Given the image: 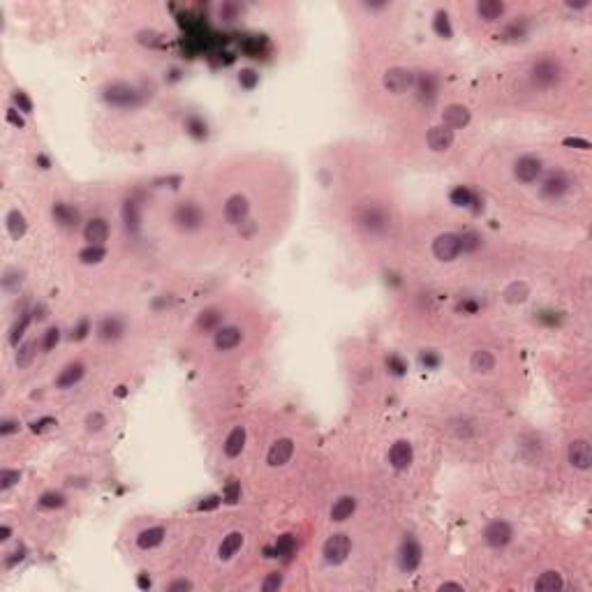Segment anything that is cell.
I'll return each instance as SVG.
<instances>
[{
	"label": "cell",
	"mask_w": 592,
	"mask_h": 592,
	"mask_svg": "<svg viewBox=\"0 0 592 592\" xmlns=\"http://www.w3.org/2000/svg\"><path fill=\"white\" fill-rule=\"evenodd\" d=\"M188 588H192L188 581H174V583H169L167 586V590H188Z\"/></svg>",
	"instance_id": "f35d334b"
},
{
	"label": "cell",
	"mask_w": 592,
	"mask_h": 592,
	"mask_svg": "<svg viewBox=\"0 0 592 592\" xmlns=\"http://www.w3.org/2000/svg\"><path fill=\"white\" fill-rule=\"evenodd\" d=\"M243 446H245V426H236L230 430V435L225 437L223 451L227 458H236V456H241Z\"/></svg>",
	"instance_id": "cb8c5ba5"
},
{
	"label": "cell",
	"mask_w": 592,
	"mask_h": 592,
	"mask_svg": "<svg viewBox=\"0 0 592 592\" xmlns=\"http://www.w3.org/2000/svg\"><path fill=\"white\" fill-rule=\"evenodd\" d=\"M511 174L521 185H535L546 174V162L539 153H523L514 160Z\"/></svg>",
	"instance_id": "8992f818"
},
{
	"label": "cell",
	"mask_w": 592,
	"mask_h": 592,
	"mask_svg": "<svg viewBox=\"0 0 592 592\" xmlns=\"http://www.w3.org/2000/svg\"><path fill=\"white\" fill-rule=\"evenodd\" d=\"M421 560H424V548L414 537H408L398 548V567L405 574H412L419 569Z\"/></svg>",
	"instance_id": "9a60e30c"
},
{
	"label": "cell",
	"mask_w": 592,
	"mask_h": 592,
	"mask_svg": "<svg viewBox=\"0 0 592 592\" xmlns=\"http://www.w3.org/2000/svg\"><path fill=\"white\" fill-rule=\"evenodd\" d=\"M470 123V112L463 105H449L442 112V125L449 130H461Z\"/></svg>",
	"instance_id": "44dd1931"
},
{
	"label": "cell",
	"mask_w": 592,
	"mask_h": 592,
	"mask_svg": "<svg viewBox=\"0 0 592 592\" xmlns=\"http://www.w3.org/2000/svg\"><path fill=\"white\" fill-rule=\"evenodd\" d=\"M562 586H564L562 574H560V572H553V569L544 572V574H541V576L535 581V588H537V590H560Z\"/></svg>",
	"instance_id": "f1b7e54d"
},
{
	"label": "cell",
	"mask_w": 592,
	"mask_h": 592,
	"mask_svg": "<svg viewBox=\"0 0 592 592\" xmlns=\"http://www.w3.org/2000/svg\"><path fill=\"white\" fill-rule=\"evenodd\" d=\"M123 333V324L118 322L116 317H107L102 324H100V338L102 341H116Z\"/></svg>",
	"instance_id": "4dcf8cb0"
},
{
	"label": "cell",
	"mask_w": 592,
	"mask_h": 592,
	"mask_svg": "<svg viewBox=\"0 0 592 592\" xmlns=\"http://www.w3.org/2000/svg\"><path fill=\"white\" fill-rule=\"evenodd\" d=\"M350 553H352V539H350V535H345V532H336V535L328 537L322 546L324 562L333 564V567L343 564L350 557Z\"/></svg>",
	"instance_id": "8fae6325"
},
{
	"label": "cell",
	"mask_w": 592,
	"mask_h": 592,
	"mask_svg": "<svg viewBox=\"0 0 592 592\" xmlns=\"http://www.w3.org/2000/svg\"><path fill=\"white\" fill-rule=\"evenodd\" d=\"M481 537H484V544L488 548L500 551V548H507L514 541V528H511V523H507L504 519H495L484 528Z\"/></svg>",
	"instance_id": "7c38bea8"
},
{
	"label": "cell",
	"mask_w": 592,
	"mask_h": 592,
	"mask_svg": "<svg viewBox=\"0 0 592 592\" xmlns=\"http://www.w3.org/2000/svg\"><path fill=\"white\" fill-rule=\"evenodd\" d=\"M567 79V65L560 56L541 54L535 56L526 67V81L532 93H553Z\"/></svg>",
	"instance_id": "6da1fadb"
},
{
	"label": "cell",
	"mask_w": 592,
	"mask_h": 592,
	"mask_svg": "<svg viewBox=\"0 0 592 592\" xmlns=\"http://www.w3.org/2000/svg\"><path fill=\"white\" fill-rule=\"evenodd\" d=\"M414 81H417V74L405 65H391L382 74V88L391 95H405L414 90Z\"/></svg>",
	"instance_id": "ba28073f"
},
{
	"label": "cell",
	"mask_w": 592,
	"mask_h": 592,
	"mask_svg": "<svg viewBox=\"0 0 592 592\" xmlns=\"http://www.w3.org/2000/svg\"><path fill=\"white\" fill-rule=\"evenodd\" d=\"M243 541H245L243 532H239V530L230 532V535L223 537V541H220V546H218V557H220V560H232V557L241 551Z\"/></svg>",
	"instance_id": "7402d4cb"
},
{
	"label": "cell",
	"mask_w": 592,
	"mask_h": 592,
	"mask_svg": "<svg viewBox=\"0 0 592 592\" xmlns=\"http://www.w3.org/2000/svg\"><path fill=\"white\" fill-rule=\"evenodd\" d=\"M386 458H389V465H391L393 470H398V472L410 470L412 463H414V446H412V442H410V439H396V442L389 446Z\"/></svg>",
	"instance_id": "2e32d148"
},
{
	"label": "cell",
	"mask_w": 592,
	"mask_h": 592,
	"mask_svg": "<svg viewBox=\"0 0 592 592\" xmlns=\"http://www.w3.org/2000/svg\"><path fill=\"white\" fill-rule=\"evenodd\" d=\"M439 588H442V590H463L461 583H454V581H446V583H442Z\"/></svg>",
	"instance_id": "ab89813d"
},
{
	"label": "cell",
	"mask_w": 592,
	"mask_h": 592,
	"mask_svg": "<svg viewBox=\"0 0 592 592\" xmlns=\"http://www.w3.org/2000/svg\"><path fill=\"white\" fill-rule=\"evenodd\" d=\"M354 225L366 236H382L389 232L391 225V213L382 204H363L354 213Z\"/></svg>",
	"instance_id": "3957f363"
},
{
	"label": "cell",
	"mask_w": 592,
	"mask_h": 592,
	"mask_svg": "<svg viewBox=\"0 0 592 592\" xmlns=\"http://www.w3.org/2000/svg\"><path fill=\"white\" fill-rule=\"evenodd\" d=\"M7 232H10V236L16 241L26 234V218H23L19 211H10V215H7Z\"/></svg>",
	"instance_id": "f546056e"
},
{
	"label": "cell",
	"mask_w": 592,
	"mask_h": 592,
	"mask_svg": "<svg viewBox=\"0 0 592 592\" xmlns=\"http://www.w3.org/2000/svg\"><path fill=\"white\" fill-rule=\"evenodd\" d=\"M468 368L475 375H490V373H495V368H497L495 352L488 350V348L475 350V352L470 354V359H468Z\"/></svg>",
	"instance_id": "ffe728a7"
},
{
	"label": "cell",
	"mask_w": 592,
	"mask_h": 592,
	"mask_svg": "<svg viewBox=\"0 0 592 592\" xmlns=\"http://www.w3.org/2000/svg\"><path fill=\"white\" fill-rule=\"evenodd\" d=\"M465 250V236L456 232H442L437 234L430 243V255L442 264H454Z\"/></svg>",
	"instance_id": "5b68a950"
},
{
	"label": "cell",
	"mask_w": 592,
	"mask_h": 592,
	"mask_svg": "<svg viewBox=\"0 0 592 592\" xmlns=\"http://www.w3.org/2000/svg\"><path fill=\"white\" fill-rule=\"evenodd\" d=\"M357 511V497L352 495H341L338 500L331 504V521L333 523H343L352 519V514Z\"/></svg>",
	"instance_id": "603a6c76"
},
{
	"label": "cell",
	"mask_w": 592,
	"mask_h": 592,
	"mask_svg": "<svg viewBox=\"0 0 592 592\" xmlns=\"http://www.w3.org/2000/svg\"><path fill=\"white\" fill-rule=\"evenodd\" d=\"M294 456V439L292 437H278L266 451V463L268 468H283L292 461Z\"/></svg>",
	"instance_id": "d6986e66"
},
{
	"label": "cell",
	"mask_w": 592,
	"mask_h": 592,
	"mask_svg": "<svg viewBox=\"0 0 592 592\" xmlns=\"http://www.w3.org/2000/svg\"><path fill=\"white\" fill-rule=\"evenodd\" d=\"M35 350H37V343H35V341L21 345L19 352H16V366H19V368L30 366L32 359H35Z\"/></svg>",
	"instance_id": "1f68e13d"
},
{
	"label": "cell",
	"mask_w": 592,
	"mask_h": 592,
	"mask_svg": "<svg viewBox=\"0 0 592 592\" xmlns=\"http://www.w3.org/2000/svg\"><path fill=\"white\" fill-rule=\"evenodd\" d=\"M105 426H107V417L102 412H90L86 417V428L90 430V433H100Z\"/></svg>",
	"instance_id": "836d02e7"
},
{
	"label": "cell",
	"mask_w": 592,
	"mask_h": 592,
	"mask_svg": "<svg viewBox=\"0 0 592 592\" xmlns=\"http://www.w3.org/2000/svg\"><path fill=\"white\" fill-rule=\"evenodd\" d=\"M579 188V179L567 169H551L541 176L539 181V197L548 201V204H560V201L569 199Z\"/></svg>",
	"instance_id": "7a4b0ae2"
},
{
	"label": "cell",
	"mask_w": 592,
	"mask_h": 592,
	"mask_svg": "<svg viewBox=\"0 0 592 592\" xmlns=\"http://www.w3.org/2000/svg\"><path fill=\"white\" fill-rule=\"evenodd\" d=\"M165 541V528H160V526H153V528H146V530H141L139 532V537H137V546L141 548V551H150V548H155L160 546Z\"/></svg>",
	"instance_id": "484cf974"
},
{
	"label": "cell",
	"mask_w": 592,
	"mask_h": 592,
	"mask_svg": "<svg viewBox=\"0 0 592 592\" xmlns=\"http://www.w3.org/2000/svg\"><path fill=\"white\" fill-rule=\"evenodd\" d=\"M58 338H61V331H58L56 326H52V328H49V331L45 333V341H42V348H45V350L49 352V350H52L54 345L58 343Z\"/></svg>",
	"instance_id": "8d00e7d4"
},
{
	"label": "cell",
	"mask_w": 592,
	"mask_h": 592,
	"mask_svg": "<svg viewBox=\"0 0 592 592\" xmlns=\"http://www.w3.org/2000/svg\"><path fill=\"white\" fill-rule=\"evenodd\" d=\"M243 328L239 324H223L213 331V348L215 352H234L243 343Z\"/></svg>",
	"instance_id": "5bb4252c"
},
{
	"label": "cell",
	"mask_w": 592,
	"mask_h": 592,
	"mask_svg": "<svg viewBox=\"0 0 592 592\" xmlns=\"http://www.w3.org/2000/svg\"><path fill=\"white\" fill-rule=\"evenodd\" d=\"M109 234H112V225L102 215H93L83 225V241L88 245H105L109 241Z\"/></svg>",
	"instance_id": "e0dca14e"
},
{
	"label": "cell",
	"mask_w": 592,
	"mask_h": 592,
	"mask_svg": "<svg viewBox=\"0 0 592 592\" xmlns=\"http://www.w3.org/2000/svg\"><path fill=\"white\" fill-rule=\"evenodd\" d=\"M42 507H47V509H54V507H63L65 504V497L61 493H45L40 500Z\"/></svg>",
	"instance_id": "d590c367"
},
{
	"label": "cell",
	"mask_w": 592,
	"mask_h": 592,
	"mask_svg": "<svg viewBox=\"0 0 592 592\" xmlns=\"http://www.w3.org/2000/svg\"><path fill=\"white\" fill-rule=\"evenodd\" d=\"M102 257H105V248H102V245H88V248L79 255V259L86 261V264H97V261L102 259Z\"/></svg>",
	"instance_id": "d6a6232c"
},
{
	"label": "cell",
	"mask_w": 592,
	"mask_h": 592,
	"mask_svg": "<svg viewBox=\"0 0 592 592\" xmlns=\"http://www.w3.org/2000/svg\"><path fill=\"white\" fill-rule=\"evenodd\" d=\"M250 197L245 192H234L225 199L223 204V223L230 227H241L250 218Z\"/></svg>",
	"instance_id": "9c48e42d"
},
{
	"label": "cell",
	"mask_w": 592,
	"mask_h": 592,
	"mask_svg": "<svg viewBox=\"0 0 592 592\" xmlns=\"http://www.w3.org/2000/svg\"><path fill=\"white\" fill-rule=\"evenodd\" d=\"M105 100L112 107H118V109H134L139 105V93L134 86H130V83L114 81V83H109L107 86Z\"/></svg>",
	"instance_id": "4fadbf2b"
},
{
	"label": "cell",
	"mask_w": 592,
	"mask_h": 592,
	"mask_svg": "<svg viewBox=\"0 0 592 592\" xmlns=\"http://www.w3.org/2000/svg\"><path fill=\"white\" fill-rule=\"evenodd\" d=\"M454 141H456V132L444 128L442 123L433 125V128H428V132H426V146L433 150V153H446V150L454 146Z\"/></svg>",
	"instance_id": "ac0fdd59"
},
{
	"label": "cell",
	"mask_w": 592,
	"mask_h": 592,
	"mask_svg": "<svg viewBox=\"0 0 592 592\" xmlns=\"http://www.w3.org/2000/svg\"><path fill=\"white\" fill-rule=\"evenodd\" d=\"M172 223H174L176 230H181L185 234H192V232H199L201 227H204L206 213H204V208L197 204V201L185 199V201H179V204L174 206Z\"/></svg>",
	"instance_id": "277c9868"
},
{
	"label": "cell",
	"mask_w": 592,
	"mask_h": 592,
	"mask_svg": "<svg viewBox=\"0 0 592 592\" xmlns=\"http://www.w3.org/2000/svg\"><path fill=\"white\" fill-rule=\"evenodd\" d=\"M567 463L576 475H588L592 468V449L588 435H574L567 444Z\"/></svg>",
	"instance_id": "52a82bcc"
},
{
	"label": "cell",
	"mask_w": 592,
	"mask_h": 592,
	"mask_svg": "<svg viewBox=\"0 0 592 592\" xmlns=\"http://www.w3.org/2000/svg\"><path fill=\"white\" fill-rule=\"evenodd\" d=\"M19 470H3L0 472V488L7 490V488H12L16 481H19Z\"/></svg>",
	"instance_id": "e575fe53"
},
{
	"label": "cell",
	"mask_w": 592,
	"mask_h": 592,
	"mask_svg": "<svg viewBox=\"0 0 592 592\" xmlns=\"http://www.w3.org/2000/svg\"><path fill=\"white\" fill-rule=\"evenodd\" d=\"M83 370L86 368H83V363H79V361L65 366L61 370V375H58V379H56V386L58 389H72L74 384H79V379L83 377Z\"/></svg>",
	"instance_id": "d4e9b609"
},
{
	"label": "cell",
	"mask_w": 592,
	"mask_h": 592,
	"mask_svg": "<svg viewBox=\"0 0 592 592\" xmlns=\"http://www.w3.org/2000/svg\"><path fill=\"white\" fill-rule=\"evenodd\" d=\"M280 586H283V576L276 572V574H271V576L264 583H261V590L268 592V590H276V588H280Z\"/></svg>",
	"instance_id": "74e56055"
},
{
	"label": "cell",
	"mask_w": 592,
	"mask_h": 592,
	"mask_svg": "<svg viewBox=\"0 0 592 592\" xmlns=\"http://www.w3.org/2000/svg\"><path fill=\"white\" fill-rule=\"evenodd\" d=\"M54 218L61 227H77L79 225V211L74 206H70V204H63V201H58V204L54 206Z\"/></svg>",
	"instance_id": "4316f807"
},
{
	"label": "cell",
	"mask_w": 592,
	"mask_h": 592,
	"mask_svg": "<svg viewBox=\"0 0 592 592\" xmlns=\"http://www.w3.org/2000/svg\"><path fill=\"white\" fill-rule=\"evenodd\" d=\"M509 5L497 0H479L472 5V19H477L481 26H495L502 19H509Z\"/></svg>",
	"instance_id": "30bf717a"
},
{
	"label": "cell",
	"mask_w": 592,
	"mask_h": 592,
	"mask_svg": "<svg viewBox=\"0 0 592 592\" xmlns=\"http://www.w3.org/2000/svg\"><path fill=\"white\" fill-rule=\"evenodd\" d=\"M218 326H223V315H220L218 308H208L197 317V328H201V331L213 333Z\"/></svg>",
	"instance_id": "83f0119b"
}]
</instances>
